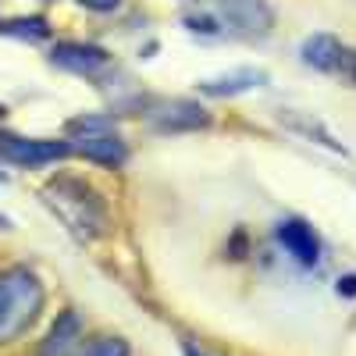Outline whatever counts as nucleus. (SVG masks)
I'll return each mask as SVG.
<instances>
[{
	"label": "nucleus",
	"mask_w": 356,
	"mask_h": 356,
	"mask_svg": "<svg viewBox=\"0 0 356 356\" xmlns=\"http://www.w3.org/2000/svg\"><path fill=\"white\" fill-rule=\"evenodd\" d=\"M182 25L207 40H267L275 11L267 0H207L200 11L182 15Z\"/></svg>",
	"instance_id": "f257e3e1"
},
{
	"label": "nucleus",
	"mask_w": 356,
	"mask_h": 356,
	"mask_svg": "<svg viewBox=\"0 0 356 356\" xmlns=\"http://www.w3.org/2000/svg\"><path fill=\"white\" fill-rule=\"evenodd\" d=\"M40 200L79 243H97L107 232V207H104L100 193L75 175H54L40 189Z\"/></svg>",
	"instance_id": "f03ea898"
},
{
	"label": "nucleus",
	"mask_w": 356,
	"mask_h": 356,
	"mask_svg": "<svg viewBox=\"0 0 356 356\" xmlns=\"http://www.w3.org/2000/svg\"><path fill=\"white\" fill-rule=\"evenodd\" d=\"M43 282L29 267H8L0 271V342L18 339L43 310Z\"/></svg>",
	"instance_id": "7ed1b4c3"
},
{
	"label": "nucleus",
	"mask_w": 356,
	"mask_h": 356,
	"mask_svg": "<svg viewBox=\"0 0 356 356\" xmlns=\"http://www.w3.org/2000/svg\"><path fill=\"white\" fill-rule=\"evenodd\" d=\"M65 143H68V154H79V157L93 161V164H104V168H118L129 157V146L114 132V122L107 114H86V118L68 122V139Z\"/></svg>",
	"instance_id": "20e7f679"
},
{
	"label": "nucleus",
	"mask_w": 356,
	"mask_h": 356,
	"mask_svg": "<svg viewBox=\"0 0 356 356\" xmlns=\"http://www.w3.org/2000/svg\"><path fill=\"white\" fill-rule=\"evenodd\" d=\"M0 157L18 168H43L68 157L65 139H22V136H0Z\"/></svg>",
	"instance_id": "39448f33"
},
{
	"label": "nucleus",
	"mask_w": 356,
	"mask_h": 356,
	"mask_svg": "<svg viewBox=\"0 0 356 356\" xmlns=\"http://www.w3.org/2000/svg\"><path fill=\"white\" fill-rule=\"evenodd\" d=\"M146 122L157 132H193V129H207L211 118L193 100H154L146 107Z\"/></svg>",
	"instance_id": "423d86ee"
},
{
	"label": "nucleus",
	"mask_w": 356,
	"mask_h": 356,
	"mask_svg": "<svg viewBox=\"0 0 356 356\" xmlns=\"http://www.w3.org/2000/svg\"><path fill=\"white\" fill-rule=\"evenodd\" d=\"M50 61L54 68L61 72H72V75H86V79H97L111 68V54L104 47H93V43H57L50 50Z\"/></svg>",
	"instance_id": "0eeeda50"
},
{
	"label": "nucleus",
	"mask_w": 356,
	"mask_h": 356,
	"mask_svg": "<svg viewBox=\"0 0 356 356\" xmlns=\"http://www.w3.org/2000/svg\"><path fill=\"white\" fill-rule=\"evenodd\" d=\"M275 239H278V246H282L296 264H300V267H314V264L321 260V239H317V232H314L303 218H285V221H278Z\"/></svg>",
	"instance_id": "6e6552de"
},
{
	"label": "nucleus",
	"mask_w": 356,
	"mask_h": 356,
	"mask_svg": "<svg viewBox=\"0 0 356 356\" xmlns=\"http://www.w3.org/2000/svg\"><path fill=\"white\" fill-rule=\"evenodd\" d=\"M271 82V75L260 72V68H235V72H221V75H211V79H200V93L203 97H214V100H225V97H246L253 89H264Z\"/></svg>",
	"instance_id": "1a4fd4ad"
},
{
	"label": "nucleus",
	"mask_w": 356,
	"mask_h": 356,
	"mask_svg": "<svg viewBox=\"0 0 356 356\" xmlns=\"http://www.w3.org/2000/svg\"><path fill=\"white\" fill-rule=\"evenodd\" d=\"M300 61L317 72H342L349 68V50L332 33H314L300 43Z\"/></svg>",
	"instance_id": "9d476101"
},
{
	"label": "nucleus",
	"mask_w": 356,
	"mask_h": 356,
	"mask_svg": "<svg viewBox=\"0 0 356 356\" xmlns=\"http://www.w3.org/2000/svg\"><path fill=\"white\" fill-rule=\"evenodd\" d=\"M79 332H82L79 314H75V310H65L61 317L54 321V328H50V335H47L40 356H65V353L79 342Z\"/></svg>",
	"instance_id": "9b49d317"
},
{
	"label": "nucleus",
	"mask_w": 356,
	"mask_h": 356,
	"mask_svg": "<svg viewBox=\"0 0 356 356\" xmlns=\"http://www.w3.org/2000/svg\"><path fill=\"white\" fill-rule=\"evenodd\" d=\"M0 33L15 36V40H33V43H40V40L50 36V22L40 18V15H33V18H11V22H0Z\"/></svg>",
	"instance_id": "f8f14e48"
},
{
	"label": "nucleus",
	"mask_w": 356,
	"mask_h": 356,
	"mask_svg": "<svg viewBox=\"0 0 356 356\" xmlns=\"http://www.w3.org/2000/svg\"><path fill=\"white\" fill-rule=\"evenodd\" d=\"M282 122H285V125H292L296 132L310 136V139L317 136V139H321V146H328V150H335V154H346V146H342V143H339V139H335L328 129H324L321 122H310V118H300L296 111H282Z\"/></svg>",
	"instance_id": "ddd939ff"
},
{
	"label": "nucleus",
	"mask_w": 356,
	"mask_h": 356,
	"mask_svg": "<svg viewBox=\"0 0 356 356\" xmlns=\"http://www.w3.org/2000/svg\"><path fill=\"white\" fill-rule=\"evenodd\" d=\"M75 356H129V342L114 339V335H100L93 342H86Z\"/></svg>",
	"instance_id": "4468645a"
},
{
	"label": "nucleus",
	"mask_w": 356,
	"mask_h": 356,
	"mask_svg": "<svg viewBox=\"0 0 356 356\" xmlns=\"http://www.w3.org/2000/svg\"><path fill=\"white\" fill-rule=\"evenodd\" d=\"M82 8H89V11H100V15H107V11H118L122 8V0H79Z\"/></svg>",
	"instance_id": "2eb2a0df"
},
{
	"label": "nucleus",
	"mask_w": 356,
	"mask_h": 356,
	"mask_svg": "<svg viewBox=\"0 0 356 356\" xmlns=\"http://www.w3.org/2000/svg\"><path fill=\"white\" fill-rule=\"evenodd\" d=\"M339 296H356V275L353 278H339Z\"/></svg>",
	"instance_id": "dca6fc26"
},
{
	"label": "nucleus",
	"mask_w": 356,
	"mask_h": 356,
	"mask_svg": "<svg viewBox=\"0 0 356 356\" xmlns=\"http://www.w3.org/2000/svg\"><path fill=\"white\" fill-rule=\"evenodd\" d=\"M182 356H207V353H200L196 346H182Z\"/></svg>",
	"instance_id": "f3484780"
},
{
	"label": "nucleus",
	"mask_w": 356,
	"mask_h": 356,
	"mask_svg": "<svg viewBox=\"0 0 356 356\" xmlns=\"http://www.w3.org/2000/svg\"><path fill=\"white\" fill-rule=\"evenodd\" d=\"M4 182H8V175H4V171H0V186H4Z\"/></svg>",
	"instance_id": "a211bd4d"
}]
</instances>
